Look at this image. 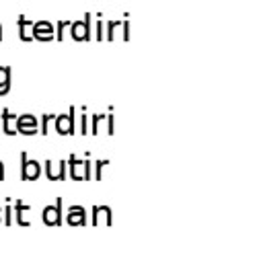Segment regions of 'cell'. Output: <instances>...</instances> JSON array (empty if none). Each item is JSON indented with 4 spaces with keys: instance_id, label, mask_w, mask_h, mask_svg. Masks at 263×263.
Segmentation results:
<instances>
[{
    "instance_id": "1",
    "label": "cell",
    "mask_w": 263,
    "mask_h": 263,
    "mask_svg": "<svg viewBox=\"0 0 263 263\" xmlns=\"http://www.w3.org/2000/svg\"><path fill=\"white\" fill-rule=\"evenodd\" d=\"M68 175L74 181H88L92 179V162L88 158H78L76 154L68 156Z\"/></svg>"
},
{
    "instance_id": "15",
    "label": "cell",
    "mask_w": 263,
    "mask_h": 263,
    "mask_svg": "<svg viewBox=\"0 0 263 263\" xmlns=\"http://www.w3.org/2000/svg\"><path fill=\"white\" fill-rule=\"evenodd\" d=\"M10 74H12V70L8 66H0V97L8 95V90H10Z\"/></svg>"
},
{
    "instance_id": "5",
    "label": "cell",
    "mask_w": 263,
    "mask_h": 263,
    "mask_svg": "<svg viewBox=\"0 0 263 263\" xmlns=\"http://www.w3.org/2000/svg\"><path fill=\"white\" fill-rule=\"evenodd\" d=\"M66 166H68V160L66 158H62V160H58V162H53V160H45L43 164H41V173H45V177H47V181H66Z\"/></svg>"
},
{
    "instance_id": "9",
    "label": "cell",
    "mask_w": 263,
    "mask_h": 263,
    "mask_svg": "<svg viewBox=\"0 0 263 263\" xmlns=\"http://www.w3.org/2000/svg\"><path fill=\"white\" fill-rule=\"evenodd\" d=\"M66 222H68L70 226H84V224L88 222V212L84 210V205L72 203V205H68V210H66Z\"/></svg>"
},
{
    "instance_id": "24",
    "label": "cell",
    "mask_w": 263,
    "mask_h": 263,
    "mask_svg": "<svg viewBox=\"0 0 263 263\" xmlns=\"http://www.w3.org/2000/svg\"><path fill=\"white\" fill-rule=\"evenodd\" d=\"M4 177H6V171H4V162L0 160V181H4Z\"/></svg>"
},
{
    "instance_id": "19",
    "label": "cell",
    "mask_w": 263,
    "mask_h": 263,
    "mask_svg": "<svg viewBox=\"0 0 263 263\" xmlns=\"http://www.w3.org/2000/svg\"><path fill=\"white\" fill-rule=\"evenodd\" d=\"M12 222H14V218H12V203H10V199H8L6 205L2 208V224L10 226Z\"/></svg>"
},
{
    "instance_id": "12",
    "label": "cell",
    "mask_w": 263,
    "mask_h": 263,
    "mask_svg": "<svg viewBox=\"0 0 263 263\" xmlns=\"http://www.w3.org/2000/svg\"><path fill=\"white\" fill-rule=\"evenodd\" d=\"M31 210H33V208L27 205L21 197L16 199V203L12 205V218H16V224H18V226H29V224H31V222L27 220V214H29Z\"/></svg>"
},
{
    "instance_id": "16",
    "label": "cell",
    "mask_w": 263,
    "mask_h": 263,
    "mask_svg": "<svg viewBox=\"0 0 263 263\" xmlns=\"http://www.w3.org/2000/svg\"><path fill=\"white\" fill-rule=\"evenodd\" d=\"M88 117H90V123H88V134L97 136V134H99V125H101V121L105 119V113H95V115H88Z\"/></svg>"
},
{
    "instance_id": "14",
    "label": "cell",
    "mask_w": 263,
    "mask_h": 263,
    "mask_svg": "<svg viewBox=\"0 0 263 263\" xmlns=\"http://www.w3.org/2000/svg\"><path fill=\"white\" fill-rule=\"evenodd\" d=\"M2 132L6 136H16V115L10 109H2Z\"/></svg>"
},
{
    "instance_id": "17",
    "label": "cell",
    "mask_w": 263,
    "mask_h": 263,
    "mask_svg": "<svg viewBox=\"0 0 263 263\" xmlns=\"http://www.w3.org/2000/svg\"><path fill=\"white\" fill-rule=\"evenodd\" d=\"M109 164V158H101V160H95L92 162V168H95V173H92V179L95 181H101L103 179V168Z\"/></svg>"
},
{
    "instance_id": "25",
    "label": "cell",
    "mask_w": 263,
    "mask_h": 263,
    "mask_svg": "<svg viewBox=\"0 0 263 263\" xmlns=\"http://www.w3.org/2000/svg\"><path fill=\"white\" fill-rule=\"evenodd\" d=\"M0 41H2V25H0Z\"/></svg>"
},
{
    "instance_id": "6",
    "label": "cell",
    "mask_w": 263,
    "mask_h": 263,
    "mask_svg": "<svg viewBox=\"0 0 263 263\" xmlns=\"http://www.w3.org/2000/svg\"><path fill=\"white\" fill-rule=\"evenodd\" d=\"M90 18H92V14L86 12L82 21L70 23V35L74 41H90Z\"/></svg>"
},
{
    "instance_id": "26",
    "label": "cell",
    "mask_w": 263,
    "mask_h": 263,
    "mask_svg": "<svg viewBox=\"0 0 263 263\" xmlns=\"http://www.w3.org/2000/svg\"><path fill=\"white\" fill-rule=\"evenodd\" d=\"M0 222H2V208H0Z\"/></svg>"
},
{
    "instance_id": "20",
    "label": "cell",
    "mask_w": 263,
    "mask_h": 263,
    "mask_svg": "<svg viewBox=\"0 0 263 263\" xmlns=\"http://www.w3.org/2000/svg\"><path fill=\"white\" fill-rule=\"evenodd\" d=\"M53 117H55V115H49V113L41 115V121H39V134H43V136L49 134V121H53Z\"/></svg>"
},
{
    "instance_id": "23",
    "label": "cell",
    "mask_w": 263,
    "mask_h": 263,
    "mask_svg": "<svg viewBox=\"0 0 263 263\" xmlns=\"http://www.w3.org/2000/svg\"><path fill=\"white\" fill-rule=\"evenodd\" d=\"M66 25H68V21H58L53 27L58 29V33H55V39L58 41H64V31H66Z\"/></svg>"
},
{
    "instance_id": "21",
    "label": "cell",
    "mask_w": 263,
    "mask_h": 263,
    "mask_svg": "<svg viewBox=\"0 0 263 263\" xmlns=\"http://www.w3.org/2000/svg\"><path fill=\"white\" fill-rule=\"evenodd\" d=\"M103 35H105V23L101 21V14H99V18L95 23V39L97 41H103Z\"/></svg>"
},
{
    "instance_id": "18",
    "label": "cell",
    "mask_w": 263,
    "mask_h": 263,
    "mask_svg": "<svg viewBox=\"0 0 263 263\" xmlns=\"http://www.w3.org/2000/svg\"><path fill=\"white\" fill-rule=\"evenodd\" d=\"M78 134L86 136L88 134V115H86V109L82 107L80 115H78Z\"/></svg>"
},
{
    "instance_id": "11",
    "label": "cell",
    "mask_w": 263,
    "mask_h": 263,
    "mask_svg": "<svg viewBox=\"0 0 263 263\" xmlns=\"http://www.w3.org/2000/svg\"><path fill=\"white\" fill-rule=\"evenodd\" d=\"M33 39L37 41H51L53 37V25L49 21H37L33 23Z\"/></svg>"
},
{
    "instance_id": "22",
    "label": "cell",
    "mask_w": 263,
    "mask_h": 263,
    "mask_svg": "<svg viewBox=\"0 0 263 263\" xmlns=\"http://www.w3.org/2000/svg\"><path fill=\"white\" fill-rule=\"evenodd\" d=\"M105 119H107V134H109V136H113V134H115V115H113V109H109V111H107Z\"/></svg>"
},
{
    "instance_id": "2",
    "label": "cell",
    "mask_w": 263,
    "mask_h": 263,
    "mask_svg": "<svg viewBox=\"0 0 263 263\" xmlns=\"http://www.w3.org/2000/svg\"><path fill=\"white\" fill-rule=\"evenodd\" d=\"M41 220H43L45 226H60L64 222V199L55 197L53 203L45 205L43 212H41Z\"/></svg>"
},
{
    "instance_id": "3",
    "label": "cell",
    "mask_w": 263,
    "mask_h": 263,
    "mask_svg": "<svg viewBox=\"0 0 263 263\" xmlns=\"http://www.w3.org/2000/svg\"><path fill=\"white\" fill-rule=\"evenodd\" d=\"M76 107H70L68 113H60L53 117V123H55V132L60 136H72L76 134Z\"/></svg>"
},
{
    "instance_id": "13",
    "label": "cell",
    "mask_w": 263,
    "mask_h": 263,
    "mask_svg": "<svg viewBox=\"0 0 263 263\" xmlns=\"http://www.w3.org/2000/svg\"><path fill=\"white\" fill-rule=\"evenodd\" d=\"M16 23H18V37H21V41H33V21H29L25 14H18Z\"/></svg>"
},
{
    "instance_id": "8",
    "label": "cell",
    "mask_w": 263,
    "mask_h": 263,
    "mask_svg": "<svg viewBox=\"0 0 263 263\" xmlns=\"http://www.w3.org/2000/svg\"><path fill=\"white\" fill-rule=\"evenodd\" d=\"M105 29H107V33L103 35V39H107V41H115L117 35H121L123 41H129V23H127V21H121V23H117V21H109V23H105Z\"/></svg>"
},
{
    "instance_id": "4",
    "label": "cell",
    "mask_w": 263,
    "mask_h": 263,
    "mask_svg": "<svg viewBox=\"0 0 263 263\" xmlns=\"http://www.w3.org/2000/svg\"><path fill=\"white\" fill-rule=\"evenodd\" d=\"M41 162L29 158L27 152H21V181H37L41 177Z\"/></svg>"
},
{
    "instance_id": "7",
    "label": "cell",
    "mask_w": 263,
    "mask_h": 263,
    "mask_svg": "<svg viewBox=\"0 0 263 263\" xmlns=\"http://www.w3.org/2000/svg\"><path fill=\"white\" fill-rule=\"evenodd\" d=\"M16 134L21 136H35L39 134V119L31 113L16 115Z\"/></svg>"
},
{
    "instance_id": "10",
    "label": "cell",
    "mask_w": 263,
    "mask_h": 263,
    "mask_svg": "<svg viewBox=\"0 0 263 263\" xmlns=\"http://www.w3.org/2000/svg\"><path fill=\"white\" fill-rule=\"evenodd\" d=\"M90 224L92 226H99V224L111 226L113 224V210L109 205H92V210H90Z\"/></svg>"
}]
</instances>
